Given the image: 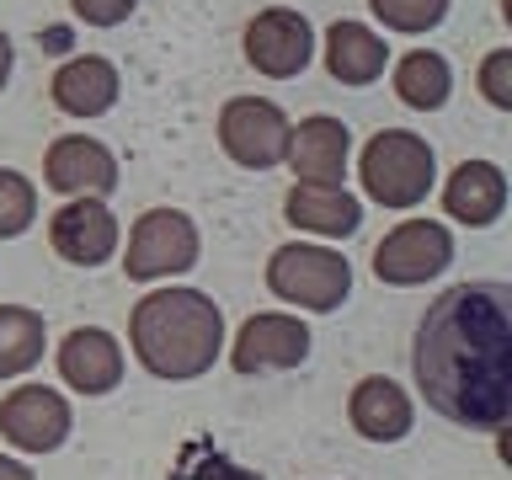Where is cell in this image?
Instances as JSON below:
<instances>
[{
    "label": "cell",
    "mask_w": 512,
    "mask_h": 480,
    "mask_svg": "<svg viewBox=\"0 0 512 480\" xmlns=\"http://www.w3.org/2000/svg\"><path fill=\"white\" fill-rule=\"evenodd\" d=\"M59 379L75 395H112L123 384V347L102 326H80L59 342Z\"/></svg>",
    "instance_id": "14"
},
{
    "label": "cell",
    "mask_w": 512,
    "mask_h": 480,
    "mask_svg": "<svg viewBox=\"0 0 512 480\" xmlns=\"http://www.w3.org/2000/svg\"><path fill=\"white\" fill-rule=\"evenodd\" d=\"M416 390L443 422L502 432L512 411V294L507 283H454L427 304L411 342Z\"/></svg>",
    "instance_id": "1"
},
{
    "label": "cell",
    "mask_w": 512,
    "mask_h": 480,
    "mask_svg": "<svg viewBox=\"0 0 512 480\" xmlns=\"http://www.w3.org/2000/svg\"><path fill=\"white\" fill-rule=\"evenodd\" d=\"M443 214L470 224V230H486L507 214V176L491 160H464V166L448 171L443 182Z\"/></svg>",
    "instance_id": "17"
},
{
    "label": "cell",
    "mask_w": 512,
    "mask_h": 480,
    "mask_svg": "<svg viewBox=\"0 0 512 480\" xmlns=\"http://www.w3.org/2000/svg\"><path fill=\"white\" fill-rule=\"evenodd\" d=\"M304 358H310V326H299L294 315L278 310L246 315V326L235 331L230 347L235 374H283V368H299Z\"/></svg>",
    "instance_id": "10"
},
{
    "label": "cell",
    "mask_w": 512,
    "mask_h": 480,
    "mask_svg": "<svg viewBox=\"0 0 512 480\" xmlns=\"http://www.w3.org/2000/svg\"><path fill=\"white\" fill-rule=\"evenodd\" d=\"M358 182L379 208H416L438 182V155L411 128H379L358 155Z\"/></svg>",
    "instance_id": "3"
},
{
    "label": "cell",
    "mask_w": 512,
    "mask_h": 480,
    "mask_svg": "<svg viewBox=\"0 0 512 480\" xmlns=\"http://www.w3.org/2000/svg\"><path fill=\"white\" fill-rule=\"evenodd\" d=\"M480 96L496 107V112H512V48H491L480 59V75H475Z\"/></svg>",
    "instance_id": "24"
},
{
    "label": "cell",
    "mask_w": 512,
    "mask_h": 480,
    "mask_svg": "<svg viewBox=\"0 0 512 480\" xmlns=\"http://www.w3.org/2000/svg\"><path fill=\"white\" fill-rule=\"evenodd\" d=\"M390 80H395V96L416 112H438V107H448V96H454V70H448V59L432 54V48L400 54Z\"/></svg>",
    "instance_id": "20"
},
{
    "label": "cell",
    "mask_w": 512,
    "mask_h": 480,
    "mask_svg": "<svg viewBox=\"0 0 512 480\" xmlns=\"http://www.w3.org/2000/svg\"><path fill=\"white\" fill-rule=\"evenodd\" d=\"M118 91H123L118 64L102 59V54L64 59L54 70V86H48L54 107L70 112V118H102V112H112V102H118Z\"/></svg>",
    "instance_id": "16"
},
{
    "label": "cell",
    "mask_w": 512,
    "mask_h": 480,
    "mask_svg": "<svg viewBox=\"0 0 512 480\" xmlns=\"http://www.w3.org/2000/svg\"><path fill=\"white\" fill-rule=\"evenodd\" d=\"M384 64H390V48H384L374 27L352 22V16L326 27V70L336 86H374L384 75Z\"/></svg>",
    "instance_id": "19"
},
{
    "label": "cell",
    "mask_w": 512,
    "mask_h": 480,
    "mask_svg": "<svg viewBox=\"0 0 512 480\" xmlns=\"http://www.w3.org/2000/svg\"><path fill=\"white\" fill-rule=\"evenodd\" d=\"M48 320L27 304H0V379H22L27 368L43 363Z\"/></svg>",
    "instance_id": "21"
},
{
    "label": "cell",
    "mask_w": 512,
    "mask_h": 480,
    "mask_svg": "<svg viewBox=\"0 0 512 480\" xmlns=\"http://www.w3.org/2000/svg\"><path fill=\"white\" fill-rule=\"evenodd\" d=\"M208 480H267V475H256V470H246V464H219Z\"/></svg>",
    "instance_id": "28"
},
{
    "label": "cell",
    "mask_w": 512,
    "mask_h": 480,
    "mask_svg": "<svg viewBox=\"0 0 512 480\" xmlns=\"http://www.w3.org/2000/svg\"><path fill=\"white\" fill-rule=\"evenodd\" d=\"M139 0H70V11H75V22H86V27H118L134 16Z\"/></svg>",
    "instance_id": "25"
},
{
    "label": "cell",
    "mask_w": 512,
    "mask_h": 480,
    "mask_svg": "<svg viewBox=\"0 0 512 480\" xmlns=\"http://www.w3.org/2000/svg\"><path fill=\"white\" fill-rule=\"evenodd\" d=\"M32 219H38V187H32L22 171L0 166V240L27 235Z\"/></svg>",
    "instance_id": "22"
},
{
    "label": "cell",
    "mask_w": 512,
    "mask_h": 480,
    "mask_svg": "<svg viewBox=\"0 0 512 480\" xmlns=\"http://www.w3.org/2000/svg\"><path fill=\"white\" fill-rule=\"evenodd\" d=\"M283 219L304 235L320 240H342L363 224V203L347 187H315V182H294L283 198Z\"/></svg>",
    "instance_id": "18"
},
{
    "label": "cell",
    "mask_w": 512,
    "mask_h": 480,
    "mask_svg": "<svg viewBox=\"0 0 512 480\" xmlns=\"http://www.w3.org/2000/svg\"><path fill=\"white\" fill-rule=\"evenodd\" d=\"M347 160H352V134L342 118H304L299 128H288V150L283 166L294 171V182L315 187H347Z\"/></svg>",
    "instance_id": "13"
},
{
    "label": "cell",
    "mask_w": 512,
    "mask_h": 480,
    "mask_svg": "<svg viewBox=\"0 0 512 480\" xmlns=\"http://www.w3.org/2000/svg\"><path fill=\"white\" fill-rule=\"evenodd\" d=\"M0 480H38V475H32V470H27V464H22V459H11V454H0Z\"/></svg>",
    "instance_id": "27"
},
{
    "label": "cell",
    "mask_w": 512,
    "mask_h": 480,
    "mask_svg": "<svg viewBox=\"0 0 512 480\" xmlns=\"http://www.w3.org/2000/svg\"><path fill=\"white\" fill-rule=\"evenodd\" d=\"M288 112L267 96H230L219 112V150L235 160L240 171H272L283 166L288 150Z\"/></svg>",
    "instance_id": "6"
},
{
    "label": "cell",
    "mask_w": 512,
    "mask_h": 480,
    "mask_svg": "<svg viewBox=\"0 0 512 480\" xmlns=\"http://www.w3.org/2000/svg\"><path fill=\"white\" fill-rule=\"evenodd\" d=\"M128 347L155 379H198L224 352V315L203 288H150L128 315Z\"/></svg>",
    "instance_id": "2"
},
{
    "label": "cell",
    "mask_w": 512,
    "mask_h": 480,
    "mask_svg": "<svg viewBox=\"0 0 512 480\" xmlns=\"http://www.w3.org/2000/svg\"><path fill=\"white\" fill-rule=\"evenodd\" d=\"M448 267H454V235H448V224H438V219H406L374 246V272H379V283H390V288L432 283V278H443Z\"/></svg>",
    "instance_id": "7"
},
{
    "label": "cell",
    "mask_w": 512,
    "mask_h": 480,
    "mask_svg": "<svg viewBox=\"0 0 512 480\" xmlns=\"http://www.w3.org/2000/svg\"><path fill=\"white\" fill-rule=\"evenodd\" d=\"M118 214L102 203V198H70L59 208L54 219H48V246H54L59 262L70 267H102L118 256Z\"/></svg>",
    "instance_id": "11"
},
{
    "label": "cell",
    "mask_w": 512,
    "mask_h": 480,
    "mask_svg": "<svg viewBox=\"0 0 512 480\" xmlns=\"http://www.w3.org/2000/svg\"><path fill=\"white\" fill-rule=\"evenodd\" d=\"M448 6H454V0H368V11H374L384 27H395V32H432V27H443Z\"/></svg>",
    "instance_id": "23"
},
{
    "label": "cell",
    "mask_w": 512,
    "mask_h": 480,
    "mask_svg": "<svg viewBox=\"0 0 512 480\" xmlns=\"http://www.w3.org/2000/svg\"><path fill=\"white\" fill-rule=\"evenodd\" d=\"M70 427H75L70 400L59 390H48V384H16L0 400V438L11 448H22V454H54L70 438Z\"/></svg>",
    "instance_id": "9"
},
{
    "label": "cell",
    "mask_w": 512,
    "mask_h": 480,
    "mask_svg": "<svg viewBox=\"0 0 512 480\" xmlns=\"http://www.w3.org/2000/svg\"><path fill=\"white\" fill-rule=\"evenodd\" d=\"M43 182L64 192V198H107L118 187V155L102 139L59 134L43 155Z\"/></svg>",
    "instance_id": "12"
},
{
    "label": "cell",
    "mask_w": 512,
    "mask_h": 480,
    "mask_svg": "<svg viewBox=\"0 0 512 480\" xmlns=\"http://www.w3.org/2000/svg\"><path fill=\"white\" fill-rule=\"evenodd\" d=\"M347 422L368 443H400V438H411V427H416V406L390 374H368V379L352 384V395H347Z\"/></svg>",
    "instance_id": "15"
},
{
    "label": "cell",
    "mask_w": 512,
    "mask_h": 480,
    "mask_svg": "<svg viewBox=\"0 0 512 480\" xmlns=\"http://www.w3.org/2000/svg\"><path fill=\"white\" fill-rule=\"evenodd\" d=\"M11 70H16V48H11V38H6V27H0V91L11 86Z\"/></svg>",
    "instance_id": "26"
},
{
    "label": "cell",
    "mask_w": 512,
    "mask_h": 480,
    "mask_svg": "<svg viewBox=\"0 0 512 480\" xmlns=\"http://www.w3.org/2000/svg\"><path fill=\"white\" fill-rule=\"evenodd\" d=\"M203 256V235L192 214L182 208H144L128 224V251H123V272L128 283H155V278H176L192 272Z\"/></svg>",
    "instance_id": "5"
},
{
    "label": "cell",
    "mask_w": 512,
    "mask_h": 480,
    "mask_svg": "<svg viewBox=\"0 0 512 480\" xmlns=\"http://www.w3.org/2000/svg\"><path fill=\"white\" fill-rule=\"evenodd\" d=\"M240 48H246L251 70H262L267 80H294L315 59V27L294 6H267L246 22Z\"/></svg>",
    "instance_id": "8"
},
{
    "label": "cell",
    "mask_w": 512,
    "mask_h": 480,
    "mask_svg": "<svg viewBox=\"0 0 512 480\" xmlns=\"http://www.w3.org/2000/svg\"><path fill=\"white\" fill-rule=\"evenodd\" d=\"M267 288L283 304H299L310 315L342 310L352 294V262L331 246H310V240H288L267 256Z\"/></svg>",
    "instance_id": "4"
}]
</instances>
